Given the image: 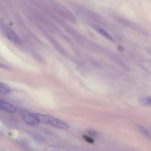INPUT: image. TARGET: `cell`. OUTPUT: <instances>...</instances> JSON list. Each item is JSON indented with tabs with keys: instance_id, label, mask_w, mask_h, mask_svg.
<instances>
[{
	"instance_id": "6da1fadb",
	"label": "cell",
	"mask_w": 151,
	"mask_h": 151,
	"mask_svg": "<svg viewBox=\"0 0 151 151\" xmlns=\"http://www.w3.org/2000/svg\"><path fill=\"white\" fill-rule=\"evenodd\" d=\"M34 114L38 121L40 123L50 124L59 129H67L70 128V126L67 123L52 116L37 113H35Z\"/></svg>"
},
{
	"instance_id": "7a4b0ae2",
	"label": "cell",
	"mask_w": 151,
	"mask_h": 151,
	"mask_svg": "<svg viewBox=\"0 0 151 151\" xmlns=\"http://www.w3.org/2000/svg\"><path fill=\"white\" fill-rule=\"evenodd\" d=\"M20 114L22 120L28 125L36 126L40 123L35 117L34 113H31L29 111L25 110H21L20 111Z\"/></svg>"
},
{
	"instance_id": "3957f363",
	"label": "cell",
	"mask_w": 151,
	"mask_h": 151,
	"mask_svg": "<svg viewBox=\"0 0 151 151\" xmlns=\"http://www.w3.org/2000/svg\"><path fill=\"white\" fill-rule=\"evenodd\" d=\"M0 109L9 113H15L17 108L10 103L0 99Z\"/></svg>"
},
{
	"instance_id": "277c9868",
	"label": "cell",
	"mask_w": 151,
	"mask_h": 151,
	"mask_svg": "<svg viewBox=\"0 0 151 151\" xmlns=\"http://www.w3.org/2000/svg\"><path fill=\"white\" fill-rule=\"evenodd\" d=\"M139 101V103L141 105L146 107H151V96L141 97Z\"/></svg>"
},
{
	"instance_id": "5b68a950",
	"label": "cell",
	"mask_w": 151,
	"mask_h": 151,
	"mask_svg": "<svg viewBox=\"0 0 151 151\" xmlns=\"http://www.w3.org/2000/svg\"><path fill=\"white\" fill-rule=\"evenodd\" d=\"M10 88L7 84L2 82H0V93L6 94L9 93L10 92Z\"/></svg>"
},
{
	"instance_id": "8992f818",
	"label": "cell",
	"mask_w": 151,
	"mask_h": 151,
	"mask_svg": "<svg viewBox=\"0 0 151 151\" xmlns=\"http://www.w3.org/2000/svg\"><path fill=\"white\" fill-rule=\"evenodd\" d=\"M96 30L100 34H101L103 36H104L106 38L110 40V41H113V37L106 31H104V29H101V28H97Z\"/></svg>"
},
{
	"instance_id": "52a82bcc",
	"label": "cell",
	"mask_w": 151,
	"mask_h": 151,
	"mask_svg": "<svg viewBox=\"0 0 151 151\" xmlns=\"http://www.w3.org/2000/svg\"><path fill=\"white\" fill-rule=\"evenodd\" d=\"M84 137V139L87 141V142H88V143H93L94 142V140L91 138V137H88V136H83Z\"/></svg>"
},
{
	"instance_id": "ba28073f",
	"label": "cell",
	"mask_w": 151,
	"mask_h": 151,
	"mask_svg": "<svg viewBox=\"0 0 151 151\" xmlns=\"http://www.w3.org/2000/svg\"><path fill=\"white\" fill-rule=\"evenodd\" d=\"M88 133L89 134H91V135H93V136H96V132L94 130H90L88 131Z\"/></svg>"
}]
</instances>
